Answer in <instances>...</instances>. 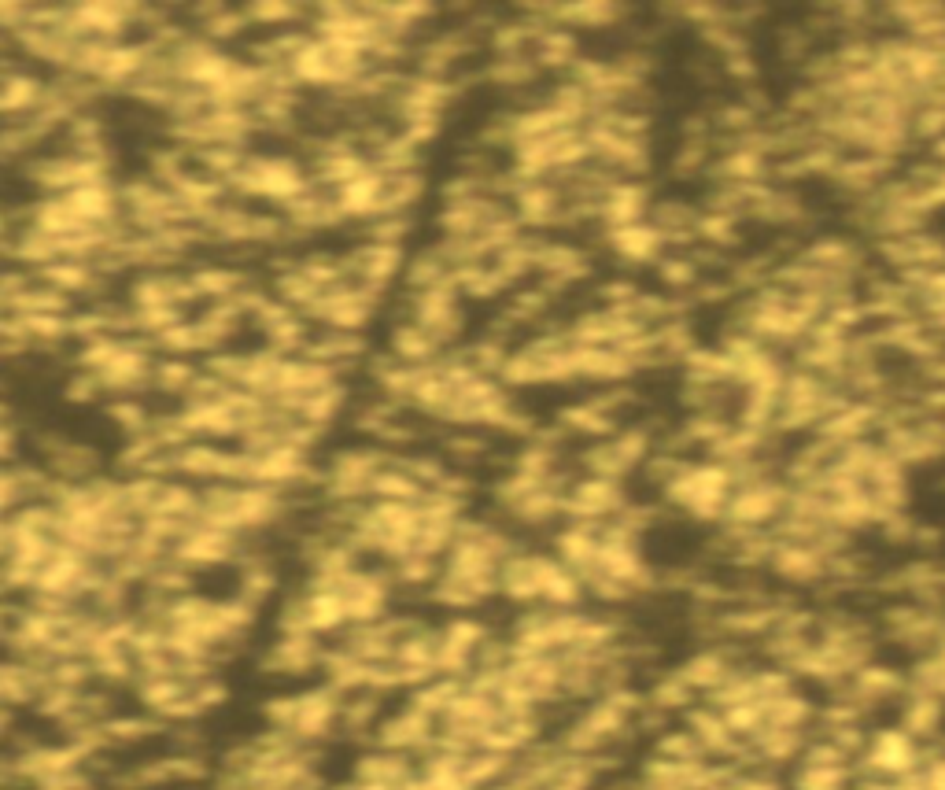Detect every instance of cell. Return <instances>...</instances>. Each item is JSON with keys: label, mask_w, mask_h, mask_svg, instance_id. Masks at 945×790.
Masks as SVG:
<instances>
[{"label": "cell", "mask_w": 945, "mask_h": 790, "mask_svg": "<svg viewBox=\"0 0 945 790\" xmlns=\"http://www.w3.org/2000/svg\"><path fill=\"white\" fill-rule=\"evenodd\" d=\"M63 399H67V403H101V399H108V388H104L101 374L74 370V374L67 377V384H63Z\"/></svg>", "instance_id": "cell-1"}]
</instances>
